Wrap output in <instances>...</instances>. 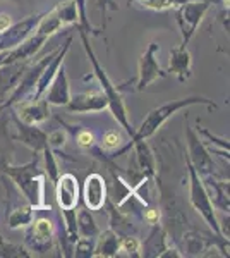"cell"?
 Returning a JSON list of instances; mask_svg holds the SVG:
<instances>
[{
	"instance_id": "cell-1",
	"label": "cell",
	"mask_w": 230,
	"mask_h": 258,
	"mask_svg": "<svg viewBox=\"0 0 230 258\" xmlns=\"http://www.w3.org/2000/svg\"><path fill=\"white\" fill-rule=\"evenodd\" d=\"M0 174L7 176L14 182L19 193L35 210L50 209V205L47 203L48 177L43 167H41V153H35V157L23 165L7 164Z\"/></svg>"
},
{
	"instance_id": "cell-2",
	"label": "cell",
	"mask_w": 230,
	"mask_h": 258,
	"mask_svg": "<svg viewBox=\"0 0 230 258\" xmlns=\"http://www.w3.org/2000/svg\"><path fill=\"white\" fill-rule=\"evenodd\" d=\"M191 105H206L210 110H216L218 109V105H216L213 100L210 98H204V97H189V98H181V100H172V102H167L163 103L160 107H155L153 110L148 112V115L144 117V120L141 122L139 129L134 133V136L131 138L129 143H125L122 148H119L117 152H112L108 153V157L110 159H115V157H120L122 153H125L127 150H131L132 143L134 141H141V140H148L151 138L155 133L160 129L163 124L167 122L175 112L182 110V109H187V107Z\"/></svg>"
},
{
	"instance_id": "cell-3",
	"label": "cell",
	"mask_w": 230,
	"mask_h": 258,
	"mask_svg": "<svg viewBox=\"0 0 230 258\" xmlns=\"http://www.w3.org/2000/svg\"><path fill=\"white\" fill-rule=\"evenodd\" d=\"M79 36H81L83 48H85L88 59H90L91 66H93L95 76H96V80H98V83H100V90L105 93V97L108 100V110H110L112 117H114L117 122L120 124V127L127 133L129 138H132V136H134V133H136V129L132 127L131 122H129V112H127V107H125V103H124L122 95H120L119 86L114 85V81L108 78L107 71L103 69L102 64L98 62V57H96L93 47L90 45V35H86L85 31L79 30Z\"/></svg>"
},
{
	"instance_id": "cell-4",
	"label": "cell",
	"mask_w": 230,
	"mask_h": 258,
	"mask_svg": "<svg viewBox=\"0 0 230 258\" xmlns=\"http://www.w3.org/2000/svg\"><path fill=\"white\" fill-rule=\"evenodd\" d=\"M184 160H186L187 179H189V203L192 205V209L201 215L204 222L208 224L211 232H215L216 236H221L218 227V217H216L215 207L211 205V200L208 197L206 188L203 184V179L199 177V174L196 172V169L192 167V164L187 157H184Z\"/></svg>"
},
{
	"instance_id": "cell-5",
	"label": "cell",
	"mask_w": 230,
	"mask_h": 258,
	"mask_svg": "<svg viewBox=\"0 0 230 258\" xmlns=\"http://www.w3.org/2000/svg\"><path fill=\"white\" fill-rule=\"evenodd\" d=\"M24 232V243L26 248L33 253L47 255L55 244V222L50 215H35Z\"/></svg>"
},
{
	"instance_id": "cell-6",
	"label": "cell",
	"mask_w": 230,
	"mask_h": 258,
	"mask_svg": "<svg viewBox=\"0 0 230 258\" xmlns=\"http://www.w3.org/2000/svg\"><path fill=\"white\" fill-rule=\"evenodd\" d=\"M211 6L213 4L204 2V0H192V2H186L175 7V21H177L179 30H181L182 47H187L189 41L194 38L199 24L203 23L204 16Z\"/></svg>"
},
{
	"instance_id": "cell-7",
	"label": "cell",
	"mask_w": 230,
	"mask_h": 258,
	"mask_svg": "<svg viewBox=\"0 0 230 258\" xmlns=\"http://www.w3.org/2000/svg\"><path fill=\"white\" fill-rule=\"evenodd\" d=\"M184 126H186V141H187V159L192 164V167L196 169V172L199 174V177H208L215 176V162L211 159L210 150L206 148V145L199 140V135L189 126V119L187 115H184Z\"/></svg>"
},
{
	"instance_id": "cell-8",
	"label": "cell",
	"mask_w": 230,
	"mask_h": 258,
	"mask_svg": "<svg viewBox=\"0 0 230 258\" xmlns=\"http://www.w3.org/2000/svg\"><path fill=\"white\" fill-rule=\"evenodd\" d=\"M70 24H79V16H78V7L74 4V0H64V2L57 4L52 11L45 12L43 18L40 19L36 30L41 31L43 35H47L48 38H52L53 35H57L62 28L70 26Z\"/></svg>"
},
{
	"instance_id": "cell-9",
	"label": "cell",
	"mask_w": 230,
	"mask_h": 258,
	"mask_svg": "<svg viewBox=\"0 0 230 258\" xmlns=\"http://www.w3.org/2000/svg\"><path fill=\"white\" fill-rule=\"evenodd\" d=\"M157 52H160V45L157 41L146 47V50L141 53L139 64H137V78H136V91H144L151 83H155L158 78H165L167 71H163L158 64Z\"/></svg>"
},
{
	"instance_id": "cell-10",
	"label": "cell",
	"mask_w": 230,
	"mask_h": 258,
	"mask_svg": "<svg viewBox=\"0 0 230 258\" xmlns=\"http://www.w3.org/2000/svg\"><path fill=\"white\" fill-rule=\"evenodd\" d=\"M45 12H38V14H31L26 19L19 21L16 24H11L7 30L0 31V52H9V50L16 48L19 43H23L24 40L36 30L40 19L43 18Z\"/></svg>"
},
{
	"instance_id": "cell-11",
	"label": "cell",
	"mask_w": 230,
	"mask_h": 258,
	"mask_svg": "<svg viewBox=\"0 0 230 258\" xmlns=\"http://www.w3.org/2000/svg\"><path fill=\"white\" fill-rule=\"evenodd\" d=\"M9 120L16 129L14 135L11 133L14 141H21V143H23L24 147H28L33 153H41V150L45 147H48V135L41 127H38V124L23 122V120L18 119L16 114H12Z\"/></svg>"
},
{
	"instance_id": "cell-12",
	"label": "cell",
	"mask_w": 230,
	"mask_h": 258,
	"mask_svg": "<svg viewBox=\"0 0 230 258\" xmlns=\"http://www.w3.org/2000/svg\"><path fill=\"white\" fill-rule=\"evenodd\" d=\"M65 109L70 114H98L108 109V100L100 88H93L85 93L70 95Z\"/></svg>"
},
{
	"instance_id": "cell-13",
	"label": "cell",
	"mask_w": 230,
	"mask_h": 258,
	"mask_svg": "<svg viewBox=\"0 0 230 258\" xmlns=\"http://www.w3.org/2000/svg\"><path fill=\"white\" fill-rule=\"evenodd\" d=\"M108 198L107 181L102 174L91 172L86 176L85 184H83V202L85 207L91 212H98L105 207V202Z\"/></svg>"
},
{
	"instance_id": "cell-14",
	"label": "cell",
	"mask_w": 230,
	"mask_h": 258,
	"mask_svg": "<svg viewBox=\"0 0 230 258\" xmlns=\"http://www.w3.org/2000/svg\"><path fill=\"white\" fill-rule=\"evenodd\" d=\"M55 186V202L57 207L60 210H69V209H78L79 205V182L78 177L74 174H58L57 181L53 182Z\"/></svg>"
},
{
	"instance_id": "cell-15",
	"label": "cell",
	"mask_w": 230,
	"mask_h": 258,
	"mask_svg": "<svg viewBox=\"0 0 230 258\" xmlns=\"http://www.w3.org/2000/svg\"><path fill=\"white\" fill-rule=\"evenodd\" d=\"M14 114L18 115L19 120L26 124H41L50 117V105L47 103L45 98L40 100H26V102H21L18 105L12 107Z\"/></svg>"
},
{
	"instance_id": "cell-16",
	"label": "cell",
	"mask_w": 230,
	"mask_h": 258,
	"mask_svg": "<svg viewBox=\"0 0 230 258\" xmlns=\"http://www.w3.org/2000/svg\"><path fill=\"white\" fill-rule=\"evenodd\" d=\"M70 86H69V78H67V71H65V66L62 64L58 68L55 78L50 83L47 93L43 95V98L47 100L48 105L53 107H65L70 100Z\"/></svg>"
},
{
	"instance_id": "cell-17",
	"label": "cell",
	"mask_w": 230,
	"mask_h": 258,
	"mask_svg": "<svg viewBox=\"0 0 230 258\" xmlns=\"http://www.w3.org/2000/svg\"><path fill=\"white\" fill-rule=\"evenodd\" d=\"M203 184L206 188L208 197L211 200V205L215 207L216 210L223 212V214H228L230 209V200H228V177L221 179L215 174V176H208V177H201Z\"/></svg>"
},
{
	"instance_id": "cell-18",
	"label": "cell",
	"mask_w": 230,
	"mask_h": 258,
	"mask_svg": "<svg viewBox=\"0 0 230 258\" xmlns=\"http://www.w3.org/2000/svg\"><path fill=\"white\" fill-rule=\"evenodd\" d=\"M31 60H14V62H4L0 66V97L6 98L16 85L19 83L23 73L26 71Z\"/></svg>"
},
{
	"instance_id": "cell-19",
	"label": "cell",
	"mask_w": 230,
	"mask_h": 258,
	"mask_svg": "<svg viewBox=\"0 0 230 258\" xmlns=\"http://www.w3.org/2000/svg\"><path fill=\"white\" fill-rule=\"evenodd\" d=\"M169 236H167L165 227L162 226V222L151 226V231H149L148 238L144 241H141V249L139 255L146 256V258H157L160 256L163 251L169 246Z\"/></svg>"
},
{
	"instance_id": "cell-20",
	"label": "cell",
	"mask_w": 230,
	"mask_h": 258,
	"mask_svg": "<svg viewBox=\"0 0 230 258\" xmlns=\"http://www.w3.org/2000/svg\"><path fill=\"white\" fill-rule=\"evenodd\" d=\"M167 73H172L179 78V81L184 83L192 76V57L187 47H175L170 50V60Z\"/></svg>"
},
{
	"instance_id": "cell-21",
	"label": "cell",
	"mask_w": 230,
	"mask_h": 258,
	"mask_svg": "<svg viewBox=\"0 0 230 258\" xmlns=\"http://www.w3.org/2000/svg\"><path fill=\"white\" fill-rule=\"evenodd\" d=\"M120 255V236L110 227L107 231H100L95 241L93 258H114Z\"/></svg>"
},
{
	"instance_id": "cell-22",
	"label": "cell",
	"mask_w": 230,
	"mask_h": 258,
	"mask_svg": "<svg viewBox=\"0 0 230 258\" xmlns=\"http://www.w3.org/2000/svg\"><path fill=\"white\" fill-rule=\"evenodd\" d=\"M105 207L108 209V224H110L112 231H115L119 236L134 234L136 226L131 219V214H125L124 210H120V207H117L115 203H112L108 198L105 202Z\"/></svg>"
},
{
	"instance_id": "cell-23",
	"label": "cell",
	"mask_w": 230,
	"mask_h": 258,
	"mask_svg": "<svg viewBox=\"0 0 230 258\" xmlns=\"http://www.w3.org/2000/svg\"><path fill=\"white\" fill-rule=\"evenodd\" d=\"M134 147V160L137 164V167L143 170L148 176H157V162H155V153L153 150L149 148L148 141L141 140V141H134L132 143Z\"/></svg>"
},
{
	"instance_id": "cell-24",
	"label": "cell",
	"mask_w": 230,
	"mask_h": 258,
	"mask_svg": "<svg viewBox=\"0 0 230 258\" xmlns=\"http://www.w3.org/2000/svg\"><path fill=\"white\" fill-rule=\"evenodd\" d=\"M14 138L9 131V117L7 114L0 119V172L7 164L14 162Z\"/></svg>"
},
{
	"instance_id": "cell-25",
	"label": "cell",
	"mask_w": 230,
	"mask_h": 258,
	"mask_svg": "<svg viewBox=\"0 0 230 258\" xmlns=\"http://www.w3.org/2000/svg\"><path fill=\"white\" fill-rule=\"evenodd\" d=\"M186 2H192V0H129V6H134L137 9H146V11H169L174 9V7H179ZM204 2H210V4H218V0H204Z\"/></svg>"
},
{
	"instance_id": "cell-26",
	"label": "cell",
	"mask_w": 230,
	"mask_h": 258,
	"mask_svg": "<svg viewBox=\"0 0 230 258\" xmlns=\"http://www.w3.org/2000/svg\"><path fill=\"white\" fill-rule=\"evenodd\" d=\"M76 220L79 238H96L100 234L98 224H96V220L91 215V210H88L86 207L81 210H76Z\"/></svg>"
},
{
	"instance_id": "cell-27",
	"label": "cell",
	"mask_w": 230,
	"mask_h": 258,
	"mask_svg": "<svg viewBox=\"0 0 230 258\" xmlns=\"http://www.w3.org/2000/svg\"><path fill=\"white\" fill-rule=\"evenodd\" d=\"M125 145L124 135L120 129H108L102 135V140H100V148L107 153L117 152L119 148H122Z\"/></svg>"
},
{
	"instance_id": "cell-28",
	"label": "cell",
	"mask_w": 230,
	"mask_h": 258,
	"mask_svg": "<svg viewBox=\"0 0 230 258\" xmlns=\"http://www.w3.org/2000/svg\"><path fill=\"white\" fill-rule=\"evenodd\" d=\"M33 253H29L28 248L21 246V244L6 241L0 236V258H29Z\"/></svg>"
},
{
	"instance_id": "cell-29",
	"label": "cell",
	"mask_w": 230,
	"mask_h": 258,
	"mask_svg": "<svg viewBox=\"0 0 230 258\" xmlns=\"http://www.w3.org/2000/svg\"><path fill=\"white\" fill-rule=\"evenodd\" d=\"M41 160L45 162V174H47V177L50 179L52 182L57 181L58 174H60V169H58V162L55 159V152H53L50 147H45L41 150Z\"/></svg>"
},
{
	"instance_id": "cell-30",
	"label": "cell",
	"mask_w": 230,
	"mask_h": 258,
	"mask_svg": "<svg viewBox=\"0 0 230 258\" xmlns=\"http://www.w3.org/2000/svg\"><path fill=\"white\" fill-rule=\"evenodd\" d=\"M74 4H76V7H78V16H79L78 28L81 31H85L86 35H90V36H98L100 33H102V30H95V28H91L90 21H88V12H86L88 0H74Z\"/></svg>"
},
{
	"instance_id": "cell-31",
	"label": "cell",
	"mask_w": 230,
	"mask_h": 258,
	"mask_svg": "<svg viewBox=\"0 0 230 258\" xmlns=\"http://www.w3.org/2000/svg\"><path fill=\"white\" fill-rule=\"evenodd\" d=\"M74 140H76L78 147L81 150H85L86 153H90V155L95 152V148L98 147L93 131H90V129H79L78 133H74Z\"/></svg>"
},
{
	"instance_id": "cell-32",
	"label": "cell",
	"mask_w": 230,
	"mask_h": 258,
	"mask_svg": "<svg viewBox=\"0 0 230 258\" xmlns=\"http://www.w3.org/2000/svg\"><path fill=\"white\" fill-rule=\"evenodd\" d=\"M141 239L136 234L120 236V251H124L125 256H141Z\"/></svg>"
},
{
	"instance_id": "cell-33",
	"label": "cell",
	"mask_w": 230,
	"mask_h": 258,
	"mask_svg": "<svg viewBox=\"0 0 230 258\" xmlns=\"http://www.w3.org/2000/svg\"><path fill=\"white\" fill-rule=\"evenodd\" d=\"M95 241H96V238H78L76 243H74L72 256H76V258H93Z\"/></svg>"
},
{
	"instance_id": "cell-34",
	"label": "cell",
	"mask_w": 230,
	"mask_h": 258,
	"mask_svg": "<svg viewBox=\"0 0 230 258\" xmlns=\"http://www.w3.org/2000/svg\"><path fill=\"white\" fill-rule=\"evenodd\" d=\"M65 141H67V133H65V129H57V131L48 135V147L52 148L53 152H58L60 148H64Z\"/></svg>"
},
{
	"instance_id": "cell-35",
	"label": "cell",
	"mask_w": 230,
	"mask_h": 258,
	"mask_svg": "<svg viewBox=\"0 0 230 258\" xmlns=\"http://www.w3.org/2000/svg\"><path fill=\"white\" fill-rule=\"evenodd\" d=\"M95 4L100 11V16H102V28H100V30H105L107 28V11H117L119 7H117L115 0H95Z\"/></svg>"
},
{
	"instance_id": "cell-36",
	"label": "cell",
	"mask_w": 230,
	"mask_h": 258,
	"mask_svg": "<svg viewBox=\"0 0 230 258\" xmlns=\"http://www.w3.org/2000/svg\"><path fill=\"white\" fill-rule=\"evenodd\" d=\"M198 135H203L204 138H208L210 140V147H213V145H215V147H218V148H221V150H227L228 152V140H223V138H216V136H213L210 131H208V129H204V127H201L199 126V122H198Z\"/></svg>"
},
{
	"instance_id": "cell-37",
	"label": "cell",
	"mask_w": 230,
	"mask_h": 258,
	"mask_svg": "<svg viewBox=\"0 0 230 258\" xmlns=\"http://www.w3.org/2000/svg\"><path fill=\"white\" fill-rule=\"evenodd\" d=\"M170 256H174V258H181V256H184L182 253H181V249H179L177 246H167V249L165 251L162 253L160 255V258H170Z\"/></svg>"
},
{
	"instance_id": "cell-38",
	"label": "cell",
	"mask_w": 230,
	"mask_h": 258,
	"mask_svg": "<svg viewBox=\"0 0 230 258\" xmlns=\"http://www.w3.org/2000/svg\"><path fill=\"white\" fill-rule=\"evenodd\" d=\"M12 24V21H11V16L9 14H0V31H4V30H7Z\"/></svg>"
},
{
	"instance_id": "cell-39",
	"label": "cell",
	"mask_w": 230,
	"mask_h": 258,
	"mask_svg": "<svg viewBox=\"0 0 230 258\" xmlns=\"http://www.w3.org/2000/svg\"><path fill=\"white\" fill-rule=\"evenodd\" d=\"M6 57H7V52H0V66L6 62Z\"/></svg>"
},
{
	"instance_id": "cell-40",
	"label": "cell",
	"mask_w": 230,
	"mask_h": 258,
	"mask_svg": "<svg viewBox=\"0 0 230 258\" xmlns=\"http://www.w3.org/2000/svg\"><path fill=\"white\" fill-rule=\"evenodd\" d=\"M4 100H6V98H2V97H0V109H2V105H4Z\"/></svg>"
}]
</instances>
